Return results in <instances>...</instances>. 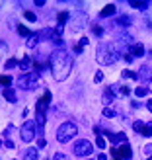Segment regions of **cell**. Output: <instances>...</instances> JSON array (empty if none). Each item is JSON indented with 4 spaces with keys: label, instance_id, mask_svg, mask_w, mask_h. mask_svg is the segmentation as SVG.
I'll return each instance as SVG.
<instances>
[{
    "label": "cell",
    "instance_id": "1",
    "mask_svg": "<svg viewBox=\"0 0 152 160\" xmlns=\"http://www.w3.org/2000/svg\"><path fill=\"white\" fill-rule=\"evenodd\" d=\"M70 68H72V57L65 49H57L51 55V72L55 80H59V82L66 80L70 74Z\"/></svg>",
    "mask_w": 152,
    "mask_h": 160
},
{
    "label": "cell",
    "instance_id": "2",
    "mask_svg": "<svg viewBox=\"0 0 152 160\" xmlns=\"http://www.w3.org/2000/svg\"><path fill=\"white\" fill-rule=\"evenodd\" d=\"M117 59H119V53L115 51L113 45H109V43H100L98 45V51H96V61H98L101 67L113 65Z\"/></svg>",
    "mask_w": 152,
    "mask_h": 160
},
{
    "label": "cell",
    "instance_id": "3",
    "mask_svg": "<svg viewBox=\"0 0 152 160\" xmlns=\"http://www.w3.org/2000/svg\"><path fill=\"white\" fill-rule=\"evenodd\" d=\"M39 80H41L39 72L37 70H31V72H27V74L18 76V86L26 88V90H35V88L39 86Z\"/></svg>",
    "mask_w": 152,
    "mask_h": 160
},
{
    "label": "cell",
    "instance_id": "4",
    "mask_svg": "<svg viewBox=\"0 0 152 160\" xmlns=\"http://www.w3.org/2000/svg\"><path fill=\"white\" fill-rule=\"evenodd\" d=\"M76 133H78V127H76L74 123L66 121V123H62V125L59 127V131H57V141H59V142H68L70 139L76 137Z\"/></svg>",
    "mask_w": 152,
    "mask_h": 160
},
{
    "label": "cell",
    "instance_id": "5",
    "mask_svg": "<svg viewBox=\"0 0 152 160\" xmlns=\"http://www.w3.org/2000/svg\"><path fill=\"white\" fill-rule=\"evenodd\" d=\"M94 152V147H92V142L90 141H86V139H80L74 142V154L80 156V158H86V156H90Z\"/></svg>",
    "mask_w": 152,
    "mask_h": 160
},
{
    "label": "cell",
    "instance_id": "6",
    "mask_svg": "<svg viewBox=\"0 0 152 160\" xmlns=\"http://www.w3.org/2000/svg\"><path fill=\"white\" fill-rule=\"evenodd\" d=\"M20 137L23 142H31L35 139V121H26L20 129Z\"/></svg>",
    "mask_w": 152,
    "mask_h": 160
},
{
    "label": "cell",
    "instance_id": "7",
    "mask_svg": "<svg viewBox=\"0 0 152 160\" xmlns=\"http://www.w3.org/2000/svg\"><path fill=\"white\" fill-rule=\"evenodd\" d=\"M117 156L123 158V160H131V158H133V150H131V147L127 145V142H123L121 147H117Z\"/></svg>",
    "mask_w": 152,
    "mask_h": 160
},
{
    "label": "cell",
    "instance_id": "8",
    "mask_svg": "<svg viewBox=\"0 0 152 160\" xmlns=\"http://www.w3.org/2000/svg\"><path fill=\"white\" fill-rule=\"evenodd\" d=\"M86 22H88V16L86 14H76L74 18H72V29H82L86 26Z\"/></svg>",
    "mask_w": 152,
    "mask_h": 160
},
{
    "label": "cell",
    "instance_id": "9",
    "mask_svg": "<svg viewBox=\"0 0 152 160\" xmlns=\"http://www.w3.org/2000/svg\"><path fill=\"white\" fill-rule=\"evenodd\" d=\"M49 102H51V92H45V96H43V98L37 102V111L45 113V109L49 108Z\"/></svg>",
    "mask_w": 152,
    "mask_h": 160
},
{
    "label": "cell",
    "instance_id": "10",
    "mask_svg": "<svg viewBox=\"0 0 152 160\" xmlns=\"http://www.w3.org/2000/svg\"><path fill=\"white\" fill-rule=\"evenodd\" d=\"M131 8H137V10H148L150 4L146 2V0H131Z\"/></svg>",
    "mask_w": 152,
    "mask_h": 160
},
{
    "label": "cell",
    "instance_id": "11",
    "mask_svg": "<svg viewBox=\"0 0 152 160\" xmlns=\"http://www.w3.org/2000/svg\"><path fill=\"white\" fill-rule=\"evenodd\" d=\"M2 96L10 102V103H16L18 102V98H16V92H14V88H4V92H2Z\"/></svg>",
    "mask_w": 152,
    "mask_h": 160
},
{
    "label": "cell",
    "instance_id": "12",
    "mask_svg": "<svg viewBox=\"0 0 152 160\" xmlns=\"http://www.w3.org/2000/svg\"><path fill=\"white\" fill-rule=\"evenodd\" d=\"M105 137L109 139V141H113V142H127V137H125V135L123 133H119V135H115V133H105Z\"/></svg>",
    "mask_w": 152,
    "mask_h": 160
},
{
    "label": "cell",
    "instance_id": "13",
    "mask_svg": "<svg viewBox=\"0 0 152 160\" xmlns=\"http://www.w3.org/2000/svg\"><path fill=\"white\" fill-rule=\"evenodd\" d=\"M131 55H133V57H142V55H145V47H142L140 43L133 45L131 47Z\"/></svg>",
    "mask_w": 152,
    "mask_h": 160
},
{
    "label": "cell",
    "instance_id": "14",
    "mask_svg": "<svg viewBox=\"0 0 152 160\" xmlns=\"http://www.w3.org/2000/svg\"><path fill=\"white\" fill-rule=\"evenodd\" d=\"M20 68L26 70V74L31 72V70H29V68H31V59H29V57H23V59L20 61Z\"/></svg>",
    "mask_w": 152,
    "mask_h": 160
},
{
    "label": "cell",
    "instance_id": "15",
    "mask_svg": "<svg viewBox=\"0 0 152 160\" xmlns=\"http://www.w3.org/2000/svg\"><path fill=\"white\" fill-rule=\"evenodd\" d=\"M113 14H115V6H113V4H107V6L100 12L101 18H107V16H113Z\"/></svg>",
    "mask_w": 152,
    "mask_h": 160
},
{
    "label": "cell",
    "instance_id": "16",
    "mask_svg": "<svg viewBox=\"0 0 152 160\" xmlns=\"http://www.w3.org/2000/svg\"><path fill=\"white\" fill-rule=\"evenodd\" d=\"M23 160H37V148H27L23 152Z\"/></svg>",
    "mask_w": 152,
    "mask_h": 160
},
{
    "label": "cell",
    "instance_id": "17",
    "mask_svg": "<svg viewBox=\"0 0 152 160\" xmlns=\"http://www.w3.org/2000/svg\"><path fill=\"white\" fill-rule=\"evenodd\" d=\"M142 156H145L146 160L152 158V145H145V147H142Z\"/></svg>",
    "mask_w": 152,
    "mask_h": 160
},
{
    "label": "cell",
    "instance_id": "18",
    "mask_svg": "<svg viewBox=\"0 0 152 160\" xmlns=\"http://www.w3.org/2000/svg\"><path fill=\"white\" fill-rule=\"evenodd\" d=\"M0 84H4L6 88H10V84H12V76H10V74H8V76L2 74V76H0Z\"/></svg>",
    "mask_w": 152,
    "mask_h": 160
},
{
    "label": "cell",
    "instance_id": "19",
    "mask_svg": "<svg viewBox=\"0 0 152 160\" xmlns=\"http://www.w3.org/2000/svg\"><path fill=\"white\" fill-rule=\"evenodd\" d=\"M68 18H70V14H68V12H61V14H59V26H65Z\"/></svg>",
    "mask_w": 152,
    "mask_h": 160
},
{
    "label": "cell",
    "instance_id": "20",
    "mask_svg": "<svg viewBox=\"0 0 152 160\" xmlns=\"http://www.w3.org/2000/svg\"><path fill=\"white\" fill-rule=\"evenodd\" d=\"M142 137H150L152 135V123H145V129H142Z\"/></svg>",
    "mask_w": 152,
    "mask_h": 160
},
{
    "label": "cell",
    "instance_id": "21",
    "mask_svg": "<svg viewBox=\"0 0 152 160\" xmlns=\"http://www.w3.org/2000/svg\"><path fill=\"white\" fill-rule=\"evenodd\" d=\"M139 76H140V78H145V80H148V78H150V68H148V67H142V68H140V72H139Z\"/></svg>",
    "mask_w": 152,
    "mask_h": 160
},
{
    "label": "cell",
    "instance_id": "22",
    "mask_svg": "<svg viewBox=\"0 0 152 160\" xmlns=\"http://www.w3.org/2000/svg\"><path fill=\"white\" fill-rule=\"evenodd\" d=\"M146 92H148V88H146V86H139L137 90H135V94H137L139 98H142V96H146Z\"/></svg>",
    "mask_w": 152,
    "mask_h": 160
},
{
    "label": "cell",
    "instance_id": "23",
    "mask_svg": "<svg viewBox=\"0 0 152 160\" xmlns=\"http://www.w3.org/2000/svg\"><path fill=\"white\" fill-rule=\"evenodd\" d=\"M133 129L140 135V133H142V129H145V123H142V121H135V123H133Z\"/></svg>",
    "mask_w": 152,
    "mask_h": 160
},
{
    "label": "cell",
    "instance_id": "24",
    "mask_svg": "<svg viewBox=\"0 0 152 160\" xmlns=\"http://www.w3.org/2000/svg\"><path fill=\"white\" fill-rule=\"evenodd\" d=\"M117 23H119V26H129V23H131V18H129V16H121V18L117 20Z\"/></svg>",
    "mask_w": 152,
    "mask_h": 160
},
{
    "label": "cell",
    "instance_id": "25",
    "mask_svg": "<svg viewBox=\"0 0 152 160\" xmlns=\"http://www.w3.org/2000/svg\"><path fill=\"white\" fill-rule=\"evenodd\" d=\"M37 41H39L37 35H31V37L27 39V47H29V49H31V47H35V45H37Z\"/></svg>",
    "mask_w": 152,
    "mask_h": 160
},
{
    "label": "cell",
    "instance_id": "26",
    "mask_svg": "<svg viewBox=\"0 0 152 160\" xmlns=\"http://www.w3.org/2000/svg\"><path fill=\"white\" fill-rule=\"evenodd\" d=\"M18 33H20V35H27V37H31L29 29H27V28H23V26H20V28H18Z\"/></svg>",
    "mask_w": 152,
    "mask_h": 160
},
{
    "label": "cell",
    "instance_id": "27",
    "mask_svg": "<svg viewBox=\"0 0 152 160\" xmlns=\"http://www.w3.org/2000/svg\"><path fill=\"white\" fill-rule=\"evenodd\" d=\"M16 65H20V62L16 61V59H8V61H6V68H14Z\"/></svg>",
    "mask_w": 152,
    "mask_h": 160
},
{
    "label": "cell",
    "instance_id": "28",
    "mask_svg": "<svg viewBox=\"0 0 152 160\" xmlns=\"http://www.w3.org/2000/svg\"><path fill=\"white\" fill-rule=\"evenodd\" d=\"M103 117H115V111L113 109H109V108H105V109H103Z\"/></svg>",
    "mask_w": 152,
    "mask_h": 160
},
{
    "label": "cell",
    "instance_id": "29",
    "mask_svg": "<svg viewBox=\"0 0 152 160\" xmlns=\"http://www.w3.org/2000/svg\"><path fill=\"white\" fill-rule=\"evenodd\" d=\"M96 145H98L100 148H105V139H103L101 135H98V141H96Z\"/></svg>",
    "mask_w": 152,
    "mask_h": 160
},
{
    "label": "cell",
    "instance_id": "30",
    "mask_svg": "<svg viewBox=\"0 0 152 160\" xmlns=\"http://www.w3.org/2000/svg\"><path fill=\"white\" fill-rule=\"evenodd\" d=\"M123 76L125 78H139V74H135L133 70H123Z\"/></svg>",
    "mask_w": 152,
    "mask_h": 160
},
{
    "label": "cell",
    "instance_id": "31",
    "mask_svg": "<svg viewBox=\"0 0 152 160\" xmlns=\"http://www.w3.org/2000/svg\"><path fill=\"white\" fill-rule=\"evenodd\" d=\"M111 100H113V96H111V92H105V96H103V103H111Z\"/></svg>",
    "mask_w": 152,
    "mask_h": 160
},
{
    "label": "cell",
    "instance_id": "32",
    "mask_svg": "<svg viewBox=\"0 0 152 160\" xmlns=\"http://www.w3.org/2000/svg\"><path fill=\"white\" fill-rule=\"evenodd\" d=\"M23 16H26V20H29V22H35V20H37V16H35L33 12H26Z\"/></svg>",
    "mask_w": 152,
    "mask_h": 160
},
{
    "label": "cell",
    "instance_id": "33",
    "mask_svg": "<svg viewBox=\"0 0 152 160\" xmlns=\"http://www.w3.org/2000/svg\"><path fill=\"white\" fill-rule=\"evenodd\" d=\"M146 22H148V26L152 28V8H148V10H146Z\"/></svg>",
    "mask_w": 152,
    "mask_h": 160
},
{
    "label": "cell",
    "instance_id": "34",
    "mask_svg": "<svg viewBox=\"0 0 152 160\" xmlns=\"http://www.w3.org/2000/svg\"><path fill=\"white\" fill-rule=\"evenodd\" d=\"M101 80H103V74H101V72H98V74L94 76V82H96V84H100Z\"/></svg>",
    "mask_w": 152,
    "mask_h": 160
},
{
    "label": "cell",
    "instance_id": "35",
    "mask_svg": "<svg viewBox=\"0 0 152 160\" xmlns=\"http://www.w3.org/2000/svg\"><path fill=\"white\" fill-rule=\"evenodd\" d=\"M53 160H68V158H66L65 154H61V152H57V154L53 156Z\"/></svg>",
    "mask_w": 152,
    "mask_h": 160
},
{
    "label": "cell",
    "instance_id": "36",
    "mask_svg": "<svg viewBox=\"0 0 152 160\" xmlns=\"http://www.w3.org/2000/svg\"><path fill=\"white\" fill-rule=\"evenodd\" d=\"M111 156H113V160H123V158H119V156H117V147H115V148H111Z\"/></svg>",
    "mask_w": 152,
    "mask_h": 160
},
{
    "label": "cell",
    "instance_id": "37",
    "mask_svg": "<svg viewBox=\"0 0 152 160\" xmlns=\"http://www.w3.org/2000/svg\"><path fill=\"white\" fill-rule=\"evenodd\" d=\"M6 147H8V148H14V142H12L10 139H6Z\"/></svg>",
    "mask_w": 152,
    "mask_h": 160
},
{
    "label": "cell",
    "instance_id": "38",
    "mask_svg": "<svg viewBox=\"0 0 152 160\" xmlns=\"http://www.w3.org/2000/svg\"><path fill=\"white\" fill-rule=\"evenodd\" d=\"M98 160H107V154H103V152H100V154H98Z\"/></svg>",
    "mask_w": 152,
    "mask_h": 160
},
{
    "label": "cell",
    "instance_id": "39",
    "mask_svg": "<svg viewBox=\"0 0 152 160\" xmlns=\"http://www.w3.org/2000/svg\"><path fill=\"white\" fill-rule=\"evenodd\" d=\"M94 33H98V35H101V33H103V29H101V28H94Z\"/></svg>",
    "mask_w": 152,
    "mask_h": 160
},
{
    "label": "cell",
    "instance_id": "40",
    "mask_svg": "<svg viewBox=\"0 0 152 160\" xmlns=\"http://www.w3.org/2000/svg\"><path fill=\"white\" fill-rule=\"evenodd\" d=\"M146 108H148V111H152V98L146 102Z\"/></svg>",
    "mask_w": 152,
    "mask_h": 160
},
{
    "label": "cell",
    "instance_id": "41",
    "mask_svg": "<svg viewBox=\"0 0 152 160\" xmlns=\"http://www.w3.org/2000/svg\"><path fill=\"white\" fill-rule=\"evenodd\" d=\"M146 88H148V90H152V78L148 80V86H146Z\"/></svg>",
    "mask_w": 152,
    "mask_h": 160
},
{
    "label": "cell",
    "instance_id": "42",
    "mask_svg": "<svg viewBox=\"0 0 152 160\" xmlns=\"http://www.w3.org/2000/svg\"><path fill=\"white\" fill-rule=\"evenodd\" d=\"M86 160H92V158H86Z\"/></svg>",
    "mask_w": 152,
    "mask_h": 160
}]
</instances>
